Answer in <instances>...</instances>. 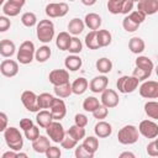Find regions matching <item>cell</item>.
Returning a JSON list of instances; mask_svg holds the SVG:
<instances>
[{
    "instance_id": "cell-1",
    "label": "cell",
    "mask_w": 158,
    "mask_h": 158,
    "mask_svg": "<svg viewBox=\"0 0 158 158\" xmlns=\"http://www.w3.org/2000/svg\"><path fill=\"white\" fill-rule=\"evenodd\" d=\"M4 138L10 149L17 151V152L21 151V148L23 146V138H22V135L19 131V128L6 127V130L4 131Z\"/></svg>"
},
{
    "instance_id": "cell-2",
    "label": "cell",
    "mask_w": 158,
    "mask_h": 158,
    "mask_svg": "<svg viewBox=\"0 0 158 158\" xmlns=\"http://www.w3.org/2000/svg\"><path fill=\"white\" fill-rule=\"evenodd\" d=\"M37 38L43 43H49L54 37V25L51 20H41L36 27Z\"/></svg>"
},
{
    "instance_id": "cell-3",
    "label": "cell",
    "mask_w": 158,
    "mask_h": 158,
    "mask_svg": "<svg viewBox=\"0 0 158 158\" xmlns=\"http://www.w3.org/2000/svg\"><path fill=\"white\" fill-rule=\"evenodd\" d=\"M139 137V132L138 128L133 125H126L122 128H120V131L117 132V139L121 144H133L138 141Z\"/></svg>"
},
{
    "instance_id": "cell-4",
    "label": "cell",
    "mask_w": 158,
    "mask_h": 158,
    "mask_svg": "<svg viewBox=\"0 0 158 158\" xmlns=\"http://www.w3.org/2000/svg\"><path fill=\"white\" fill-rule=\"evenodd\" d=\"M35 44L31 41H25L21 43L19 52H17V60L21 64H30L35 58Z\"/></svg>"
},
{
    "instance_id": "cell-5",
    "label": "cell",
    "mask_w": 158,
    "mask_h": 158,
    "mask_svg": "<svg viewBox=\"0 0 158 158\" xmlns=\"http://www.w3.org/2000/svg\"><path fill=\"white\" fill-rule=\"evenodd\" d=\"M139 80L137 78H135L133 75L128 77V75H122L121 78L117 79L116 86L118 89L120 93L122 94H128V93H133L137 88H138Z\"/></svg>"
},
{
    "instance_id": "cell-6",
    "label": "cell",
    "mask_w": 158,
    "mask_h": 158,
    "mask_svg": "<svg viewBox=\"0 0 158 158\" xmlns=\"http://www.w3.org/2000/svg\"><path fill=\"white\" fill-rule=\"evenodd\" d=\"M46 132L48 135V137L54 142V143H60V141L63 139V137L65 136V131H64V127L63 125L57 121V120H53L47 127H46Z\"/></svg>"
},
{
    "instance_id": "cell-7",
    "label": "cell",
    "mask_w": 158,
    "mask_h": 158,
    "mask_svg": "<svg viewBox=\"0 0 158 158\" xmlns=\"http://www.w3.org/2000/svg\"><path fill=\"white\" fill-rule=\"evenodd\" d=\"M138 132L146 138H156L158 136V125L152 120H143L138 125Z\"/></svg>"
},
{
    "instance_id": "cell-8",
    "label": "cell",
    "mask_w": 158,
    "mask_h": 158,
    "mask_svg": "<svg viewBox=\"0 0 158 158\" xmlns=\"http://www.w3.org/2000/svg\"><path fill=\"white\" fill-rule=\"evenodd\" d=\"M139 95L146 99H156L158 98V83L156 80H144L139 89Z\"/></svg>"
},
{
    "instance_id": "cell-9",
    "label": "cell",
    "mask_w": 158,
    "mask_h": 158,
    "mask_svg": "<svg viewBox=\"0 0 158 158\" xmlns=\"http://www.w3.org/2000/svg\"><path fill=\"white\" fill-rule=\"evenodd\" d=\"M69 7L65 2H51L46 6V15L48 17L56 19V17H63L67 15Z\"/></svg>"
},
{
    "instance_id": "cell-10",
    "label": "cell",
    "mask_w": 158,
    "mask_h": 158,
    "mask_svg": "<svg viewBox=\"0 0 158 158\" xmlns=\"http://www.w3.org/2000/svg\"><path fill=\"white\" fill-rule=\"evenodd\" d=\"M49 111L52 114L53 120L60 121L62 118H64L65 114H67V106L65 102L60 99V98H54L52 101V105L49 106Z\"/></svg>"
},
{
    "instance_id": "cell-11",
    "label": "cell",
    "mask_w": 158,
    "mask_h": 158,
    "mask_svg": "<svg viewBox=\"0 0 158 158\" xmlns=\"http://www.w3.org/2000/svg\"><path fill=\"white\" fill-rule=\"evenodd\" d=\"M21 102L23 104L26 110L31 112H37L40 110L38 104H37V95L31 90H25L21 94Z\"/></svg>"
},
{
    "instance_id": "cell-12",
    "label": "cell",
    "mask_w": 158,
    "mask_h": 158,
    "mask_svg": "<svg viewBox=\"0 0 158 158\" xmlns=\"http://www.w3.org/2000/svg\"><path fill=\"white\" fill-rule=\"evenodd\" d=\"M118 95L117 93L114 90V89H105L102 93H101V104L107 107V109H112V107H116L118 105Z\"/></svg>"
},
{
    "instance_id": "cell-13",
    "label": "cell",
    "mask_w": 158,
    "mask_h": 158,
    "mask_svg": "<svg viewBox=\"0 0 158 158\" xmlns=\"http://www.w3.org/2000/svg\"><path fill=\"white\" fill-rule=\"evenodd\" d=\"M49 83L56 85H62L69 83V73L65 69H53L48 75Z\"/></svg>"
},
{
    "instance_id": "cell-14",
    "label": "cell",
    "mask_w": 158,
    "mask_h": 158,
    "mask_svg": "<svg viewBox=\"0 0 158 158\" xmlns=\"http://www.w3.org/2000/svg\"><path fill=\"white\" fill-rule=\"evenodd\" d=\"M0 73L6 78H12L19 73V64L16 60L5 59L0 64Z\"/></svg>"
},
{
    "instance_id": "cell-15",
    "label": "cell",
    "mask_w": 158,
    "mask_h": 158,
    "mask_svg": "<svg viewBox=\"0 0 158 158\" xmlns=\"http://www.w3.org/2000/svg\"><path fill=\"white\" fill-rule=\"evenodd\" d=\"M137 10L142 11L146 16L154 15L158 11V0H141L137 2Z\"/></svg>"
},
{
    "instance_id": "cell-16",
    "label": "cell",
    "mask_w": 158,
    "mask_h": 158,
    "mask_svg": "<svg viewBox=\"0 0 158 158\" xmlns=\"http://www.w3.org/2000/svg\"><path fill=\"white\" fill-rule=\"evenodd\" d=\"M107 84H109V79L105 75H99V77H95V78H93L90 80L89 89L93 93L99 94V93H102L107 88Z\"/></svg>"
},
{
    "instance_id": "cell-17",
    "label": "cell",
    "mask_w": 158,
    "mask_h": 158,
    "mask_svg": "<svg viewBox=\"0 0 158 158\" xmlns=\"http://www.w3.org/2000/svg\"><path fill=\"white\" fill-rule=\"evenodd\" d=\"M94 132H95L96 137L106 138L112 133V126L104 120H99V122L94 126Z\"/></svg>"
},
{
    "instance_id": "cell-18",
    "label": "cell",
    "mask_w": 158,
    "mask_h": 158,
    "mask_svg": "<svg viewBox=\"0 0 158 158\" xmlns=\"http://www.w3.org/2000/svg\"><path fill=\"white\" fill-rule=\"evenodd\" d=\"M49 146H51L49 138H47L46 136L40 135L35 141H32V148L37 153H46V151L49 148Z\"/></svg>"
},
{
    "instance_id": "cell-19",
    "label": "cell",
    "mask_w": 158,
    "mask_h": 158,
    "mask_svg": "<svg viewBox=\"0 0 158 158\" xmlns=\"http://www.w3.org/2000/svg\"><path fill=\"white\" fill-rule=\"evenodd\" d=\"M101 17L100 15L95 14V12H90V14H86L85 15V19H84V25L86 27H89L90 30H99V27L101 26Z\"/></svg>"
},
{
    "instance_id": "cell-20",
    "label": "cell",
    "mask_w": 158,
    "mask_h": 158,
    "mask_svg": "<svg viewBox=\"0 0 158 158\" xmlns=\"http://www.w3.org/2000/svg\"><path fill=\"white\" fill-rule=\"evenodd\" d=\"M16 51V46L11 40H1L0 41V56L5 58H10L14 56Z\"/></svg>"
},
{
    "instance_id": "cell-21",
    "label": "cell",
    "mask_w": 158,
    "mask_h": 158,
    "mask_svg": "<svg viewBox=\"0 0 158 158\" xmlns=\"http://www.w3.org/2000/svg\"><path fill=\"white\" fill-rule=\"evenodd\" d=\"M64 65H65V68H67L68 70L75 72V70H79V69L81 68L83 60H81V58H80L79 56H77V54H70V56H68V57L65 58Z\"/></svg>"
},
{
    "instance_id": "cell-22",
    "label": "cell",
    "mask_w": 158,
    "mask_h": 158,
    "mask_svg": "<svg viewBox=\"0 0 158 158\" xmlns=\"http://www.w3.org/2000/svg\"><path fill=\"white\" fill-rule=\"evenodd\" d=\"M70 85H72V94L81 95V94H84L86 91V89L89 86V81L85 78L80 77V78L75 79Z\"/></svg>"
},
{
    "instance_id": "cell-23",
    "label": "cell",
    "mask_w": 158,
    "mask_h": 158,
    "mask_svg": "<svg viewBox=\"0 0 158 158\" xmlns=\"http://www.w3.org/2000/svg\"><path fill=\"white\" fill-rule=\"evenodd\" d=\"M36 121H37V123L42 128H46L53 121V117H52L51 111H48V110H38L37 111V115H36Z\"/></svg>"
},
{
    "instance_id": "cell-24",
    "label": "cell",
    "mask_w": 158,
    "mask_h": 158,
    "mask_svg": "<svg viewBox=\"0 0 158 158\" xmlns=\"http://www.w3.org/2000/svg\"><path fill=\"white\" fill-rule=\"evenodd\" d=\"M128 48L132 53L135 54H141L144 48H146V43L141 37H132L128 41Z\"/></svg>"
},
{
    "instance_id": "cell-25",
    "label": "cell",
    "mask_w": 158,
    "mask_h": 158,
    "mask_svg": "<svg viewBox=\"0 0 158 158\" xmlns=\"http://www.w3.org/2000/svg\"><path fill=\"white\" fill-rule=\"evenodd\" d=\"M84 27H85L84 21L78 19V17H74L68 23V32L74 35V36H77V35H80L84 31Z\"/></svg>"
},
{
    "instance_id": "cell-26",
    "label": "cell",
    "mask_w": 158,
    "mask_h": 158,
    "mask_svg": "<svg viewBox=\"0 0 158 158\" xmlns=\"http://www.w3.org/2000/svg\"><path fill=\"white\" fill-rule=\"evenodd\" d=\"M112 36L107 30H96V41L99 47H107L111 43Z\"/></svg>"
},
{
    "instance_id": "cell-27",
    "label": "cell",
    "mask_w": 158,
    "mask_h": 158,
    "mask_svg": "<svg viewBox=\"0 0 158 158\" xmlns=\"http://www.w3.org/2000/svg\"><path fill=\"white\" fill-rule=\"evenodd\" d=\"M70 38H72V36L69 35V32H65V31L59 32L57 38H56V46L60 51H67V48L70 43Z\"/></svg>"
},
{
    "instance_id": "cell-28",
    "label": "cell",
    "mask_w": 158,
    "mask_h": 158,
    "mask_svg": "<svg viewBox=\"0 0 158 158\" xmlns=\"http://www.w3.org/2000/svg\"><path fill=\"white\" fill-rule=\"evenodd\" d=\"M51 54H52L51 48L44 44V46L40 47L38 49H36V52H35V59H36L38 63H44V62H47V60L49 59Z\"/></svg>"
},
{
    "instance_id": "cell-29",
    "label": "cell",
    "mask_w": 158,
    "mask_h": 158,
    "mask_svg": "<svg viewBox=\"0 0 158 158\" xmlns=\"http://www.w3.org/2000/svg\"><path fill=\"white\" fill-rule=\"evenodd\" d=\"M136 67L137 68H141L143 70H147V72H153V68H154V64L152 62V59H149L148 57L146 56H138L136 58Z\"/></svg>"
},
{
    "instance_id": "cell-30",
    "label": "cell",
    "mask_w": 158,
    "mask_h": 158,
    "mask_svg": "<svg viewBox=\"0 0 158 158\" xmlns=\"http://www.w3.org/2000/svg\"><path fill=\"white\" fill-rule=\"evenodd\" d=\"M68 136H70L72 138H74L75 141H80V139H83L84 137H85V128L84 127H80V126H77L75 123L73 125V126H70L69 128H68V131L65 132Z\"/></svg>"
},
{
    "instance_id": "cell-31",
    "label": "cell",
    "mask_w": 158,
    "mask_h": 158,
    "mask_svg": "<svg viewBox=\"0 0 158 158\" xmlns=\"http://www.w3.org/2000/svg\"><path fill=\"white\" fill-rule=\"evenodd\" d=\"M84 146V148L86 151H89L90 153L95 154V152L99 149V139L95 136H89V137H84V141L81 143Z\"/></svg>"
},
{
    "instance_id": "cell-32",
    "label": "cell",
    "mask_w": 158,
    "mask_h": 158,
    "mask_svg": "<svg viewBox=\"0 0 158 158\" xmlns=\"http://www.w3.org/2000/svg\"><path fill=\"white\" fill-rule=\"evenodd\" d=\"M95 67H96V69H98L100 73L107 74V73H110L111 69H112V62H111L109 58L102 57V58H100V59L96 60Z\"/></svg>"
},
{
    "instance_id": "cell-33",
    "label": "cell",
    "mask_w": 158,
    "mask_h": 158,
    "mask_svg": "<svg viewBox=\"0 0 158 158\" xmlns=\"http://www.w3.org/2000/svg\"><path fill=\"white\" fill-rule=\"evenodd\" d=\"M54 96L49 93H42L40 95H37V104L40 109H49V106L52 105Z\"/></svg>"
},
{
    "instance_id": "cell-34",
    "label": "cell",
    "mask_w": 158,
    "mask_h": 158,
    "mask_svg": "<svg viewBox=\"0 0 158 158\" xmlns=\"http://www.w3.org/2000/svg\"><path fill=\"white\" fill-rule=\"evenodd\" d=\"M53 90H54V94L57 95V98H68L72 94V85H70V83L56 85Z\"/></svg>"
},
{
    "instance_id": "cell-35",
    "label": "cell",
    "mask_w": 158,
    "mask_h": 158,
    "mask_svg": "<svg viewBox=\"0 0 158 158\" xmlns=\"http://www.w3.org/2000/svg\"><path fill=\"white\" fill-rule=\"evenodd\" d=\"M144 112L148 117L157 120L158 118V102L157 101H147L144 104Z\"/></svg>"
},
{
    "instance_id": "cell-36",
    "label": "cell",
    "mask_w": 158,
    "mask_h": 158,
    "mask_svg": "<svg viewBox=\"0 0 158 158\" xmlns=\"http://www.w3.org/2000/svg\"><path fill=\"white\" fill-rule=\"evenodd\" d=\"M126 0H109L107 1V10L112 15H118L122 11V6Z\"/></svg>"
},
{
    "instance_id": "cell-37",
    "label": "cell",
    "mask_w": 158,
    "mask_h": 158,
    "mask_svg": "<svg viewBox=\"0 0 158 158\" xmlns=\"http://www.w3.org/2000/svg\"><path fill=\"white\" fill-rule=\"evenodd\" d=\"M2 11H4L5 16H7V17H14V16H17V15L20 14L21 7H19V6H16V5H14V4L6 1V2L4 4V6H2Z\"/></svg>"
},
{
    "instance_id": "cell-38",
    "label": "cell",
    "mask_w": 158,
    "mask_h": 158,
    "mask_svg": "<svg viewBox=\"0 0 158 158\" xmlns=\"http://www.w3.org/2000/svg\"><path fill=\"white\" fill-rule=\"evenodd\" d=\"M85 46L89 49H99V43L96 41V31L91 30L86 36H85Z\"/></svg>"
},
{
    "instance_id": "cell-39",
    "label": "cell",
    "mask_w": 158,
    "mask_h": 158,
    "mask_svg": "<svg viewBox=\"0 0 158 158\" xmlns=\"http://www.w3.org/2000/svg\"><path fill=\"white\" fill-rule=\"evenodd\" d=\"M99 99H96L95 96H89L83 101V109L88 112H93L96 107H99Z\"/></svg>"
},
{
    "instance_id": "cell-40",
    "label": "cell",
    "mask_w": 158,
    "mask_h": 158,
    "mask_svg": "<svg viewBox=\"0 0 158 158\" xmlns=\"http://www.w3.org/2000/svg\"><path fill=\"white\" fill-rule=\"evenodd\" d=\"M81 49H83V43H81V41H80L78 37H75V36L72 37V38H70V43H69L67 51H69L72 54H78V53L81 52Z\"/></svg>"
},
{
    "instance_id": "cell-41",
    "label": "cell",
    "mask_w": 158,
    "mask_h": 158,
    "mask_svg": "<svg viewBox=\"0 0 158 158\" xmlns=\"http://www.w3.org/2000/svg\"><path fill=\"white\" fill-rule=\"evenodd\" d=\"M21 22L23 26L26 27H33L35 25H37V16L33 12H25L21 16Z\"/></svg>"
},
{
    "instance_id": "cell-42",
    "label": "cell",
    "mask_w": 158,
    "mask_h": 158,
    "mask_svg": "<svg viewBox=\"0 0 158 158\" xmlns=\"http://www.w3.org/2000/svg\"><path fill=\"white\" fill-rule=\"evenodd\" d=\"M122 27H123V30L127 31V32H135V31L138 30L139 25L136 23V22H133V21L126 15V16L123 17V20H122Z\"/></svg>"
},
{
    "instance_id": "cell-43",
    "label": "cell",
    "mask_w": 158,
    "mask_h": 158,
    "mask_svg": "<svg viewBox=\"0 0 158 158\" xmlns=\"http://www.w3.org/2000/svg\"><path fill=\"white\" fill-rule=\"evenodd\" d=\"M77 144H78V141H75L74 138H72V137L68 136L67 133H65V136L63 137V139L60 141V146H62V148H64V149H73V148L77 147Z\"/></svg>"
},
{
    "instance_id": "cell-44",
    "label": "cell",
    "mask_w": 158,
    "mask_h": 158,
    "mask_svg": "<svg viewBox=\"0 0 158 158\" xmlns=\"http://www.w3.org/2000/svg\"><path fill=\"white\" fill-rule=\"evenodd\" d=\"M91 114H93V116H94L95 118H98V120H104V118H106V116L109 115V109L105 107L104 105H99V107H96Z\"/></svg>"
},
{
    "instance_id": "cell-45",
    "label": "cell",
    "mask_w": 158,
    "mask_h": 158,
    "mask_svg": "<svg viewBox=\"0 0 158 158\" xmlns=\"http://www.w3.org/2000/svg\"><path fill=\"white\" fill-rule=\"evenodd\" d=\"M151 72H147V70H143V69H141V68H135L133 69V72H132V75L135 77V78H137L139 81H144L146 79H148L149 77H151Z\"/></svg>"
},
{
    "instance_id": "cell-46",
    "label": "cell",
    "mask_w": 158,
    "mask_h": 158,
    "mask_svg": "<svg viewBox=\"0 0 158 158\" xmlns=\"http://www.w3.org/2000/svg\"><path fill=\"white\" fill-rule=\"evenodd\" d=\"M133 22H136V23H138V25H141L144 20H146V15L142 12V11H139V10H136V11H131L128 15H127Z\"/></svg>"
},
{
    "instance_id": "cell-47",
    "label": "cell",
    "mask_w": 158,
    "mask_h": 158,
    "mask_svg": "<svg viewBox=\"0 0 158 158\" xmlns=\"http://www.w3.org/2000/svg\"><path fill=\"white\" fill-rule=\"evenodd\" d=\"M25 132V137L28 139V141H35L38 136H40V128L37 127V126H32V127H30L28 130H26V131H23Z\"/></svg>"
},
{
    "instance_id": "cell-48",
    "label": "cell",
    "mask_w": 158,
    "mask_h": 158,
    "mask_svg": "<svg viewBox=\"0 0 158 158\" xmlns=\"http://www.w3.org/2000/svg\"><path fill=\"white\" fill-rule=\"evenodd\" d=\"M74 154H75L77 158H93V157H94V154L90 153L89 151H86L83 144H79V146L75 148V153H74Z\"/></svg>"
},
{
    "instance_id": "cell-49",
    "label": "cell",
    "mask_w": 158,
    "mask_h": 158,
    "mask_svg": "<svg viewBox=\"0 0 158 158\" xmlns=\"http://www.w3.org/2000/svg\"><path fill=\"white\" fill-rule=\"evenodd\" d=\"M48 158H59L60 156H62V152H60V149L58 148V147H56V146H49V148L46 151V153H44Z\"/></svg>"
},
{
    "instance_id": "cell-50",
    "label": "cell",
    "mask_w": 158,
    "mask_h": 158,
    "mask_svg": "<svg viewBox=\"0 0 158 158\" xmlns=\"http://www.w3.org/2000/svg\"><path fill=\"white\" fill-rule=\"evenodd\" d=\"M74 123L80 127H85L88 125V117L84 114H77L74 116Z\"/></svg>"
},
{
    "instance_id": "cell-51",
    "label": "cell",
    "mask_w": 158,
    "mask_h": 158,
    "mask_svg": "<svg viewBox=\"0 0 158 158\" xmlns=\"http://www.w3.org/2000/svg\"><path fill=\"white\" fill-rule=\"evenodd\" d=\"M11 27V21L7 16H0V32H5Z\"/></svg>"
},
{
    "instance_id": "cell-52",
    "label": "cell",
    "mask_w": 158,
    "mask_h": 158,
    "mask_svg": "<svg viewBox=\"0 0 158 158\" xmlns=\"http://www.w3.org/2000/svg\"><path fill=\"white\" fill-rule=\"evenodd\" d=\"M147 153H148V156H151V157H157V156H158L157 142H156L154 139L148 143V146H147Z\"/></svg>"
},
{
    "instance_id": "cell-53",
    "label": "cell",
    "mask_w": 158,
    "mask_h": 158,
    "mask_svg": "<svg viewBox=\"0 0 158 158\" xmlns=\"http://www.w3.org/2000/svg\"><path fill=\"white\" fill-rule=\"evenodd\" d=\"M7 122H9V118H7V115L2 111H0V132H4L7 127Z\"/></svg>"
},
{
    "instance_id": "cell-54",
    "label": "cell",
    "mask_w": 158,
    "mask_h": 158,
    "mask_svg": "<svg viewBox=\"0 0 158 158\" xmlns=\"http://www.w3.org/2000/svg\"><path fill=\"white\" fill-rule=\"evenodd\" d=\"M33 126V122H32V120L31 118H22V120H20V127H21V130L22 131H26V130H28L30 127H32Z\"/></svg>"
},
{
    "instance_id": "cell-55",
    "label": "cell",
    "mask_w": 158,
    "mask_h": 158,
    "mask_svg": "<svg viewBox=\"0 0 158 158\" xmlns=\"http://www.w3.org/2000/svg\"><path fill=\"white\" fill-rule=\"evenodd\" d=\"M132 9H133V1H131V0H126L125 4H123V6H122V11H121V14H123V15H128V14L132 11Z\"/></svg>"
},
{
    "instance_id": "cell-56",
    "label": "cell",
    "mask_w": 158,
    "mask_h": 158,
    "mask_svg": "<svg viewBox=\"0 0 158 158\" xmlns=\"http://www.w3.org/2000/svg\"><path fill=\"white\" fill-rule=\"evenodd\" d=\"M1 157H2V158H17V151H12V149H10V151L2 153Z\"/></svg>"
},
{
    "instance_id": "cell-57",
    "label": "cell",
    "mask_w": 158,
    "mask_h": 158,
    "mask_svg": "<svg viewBox=\"0 0 158 158\" xmlns=\"http://www.w3.org/2000/svg\"><path fill=\"white\" fill-rule=\"evenodd\" d=\"M7 1L11 2V4H14V5H16V6H19V7H21V9L26 4V0H7Z\"/></svg>"
},
{
    "instance_id": "cell-58",
    "label": "cell",
    "mask_w": 158,
    "mask_h": 158,
    "mask_svg": "<svg viewBox=\"0 0 158 158\" xmlns=\"http://www.w3.org/2000/svg\"><path fill=\"white\" fill-rule=\"evenodd\" d=\"M80 1H81V4L85 5V6H93L98 0H80Z\"/></svg>"
},
{
    "instance_id": "cell-59",
    "label": "cell",
    "mask_w": 158,
    "mask_h": 158,
    "mask_svg": "<svg viewBox=\"0 0 158 158\" xmlns=\"http://www.w3.org/2000/svg\"><path fill=\"white\" fill-rule=\"evenodd\" d=\"M126 157H130V158H135V154L132 152H122L120 154V158H126Z\"/></svg>"
},
{
    "instance_id": "cell-60",
    "label": "cell",
    "mask_w": 158,
    "mask_h": 158,
    "mask_svg": "<svg viewBox=\"0 0 158 158\" xmlns=\"http://www.w3.org/2000/svg\"><path fill=\"white\" fill-rule=\"evenodd\" d=\"M17 157H23V158H26V157H27V154H26V153H21V152H17Z\"/></svg>"
},
{
    "instance_id": "cell-61",
    "label": "cell",
    "mask_w": 158,
    "mask_h": 158,
    "mask_svg": "<svg viewBox=\"0 0 158 158\" xmlns=\"http://www.w3.org/2000/svg\"><path fill=\"white\" fill-rule=\"evenodd\" d=\"M4 1H5V0H0V6H1L2 4H4Z\"/></svg>"
},
{
    "instance_id": "cell-62",
    "label": "cell",
    "mask_w": 158,
    "mask_h": 158,
    "mask_svg": "<svg viewBox=\"0 0 158 158\" xmlns=\"http://www.w3.org/2000/svg\"><path fill=\"white\" fill-rule=\"evenodd\" d=\"M131 1H133V2H138V1H141V0H131Z\"/></svg>"
},
{
    "instance_id": "cell-63",
    "label": "cell",
    "mask_w": 158,
    "mask_h": 158,
    "mask_svg": "<svg viewBox=\"0 0 158 158\" xmlns=\"http://www.w3.org/2000/svg\"><path fill=\"white\" fill-rule=\"evenodd\" d=\"M69 1H74V0H69Z\"/></svg>"
}]
</instances>
